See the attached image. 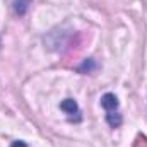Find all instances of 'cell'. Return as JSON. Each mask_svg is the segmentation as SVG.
<instances>
[{"label": "cell", "mask_w": 147, "mask_h": 147, "mask_svg": "<svg viewBox=\"0 0 147 147\" xmlns=\"http://www.w3.org/2000/svg\"><path fill=\"white\" fill-rule=\"evenodd\" d=\"M106 121L110 123V127L113 128H116V127H120L121 125V115L120 113H116V111H108V115H106Z\"/></svg>", "instance_id": "3"}, {"label": "cell", "mask_w": 147, "mask_h": 147, "mask_svg": "<svg viewBox=\"0 0 147 147\" xmlns=\"http://www.w3.org/2000/svg\"><path fill=\"white\" fill-rule=\"evenodd\" d=\"M101 106L106 111H115L118 108V99H116V96L111 94V92H106V94L101 98Z\"/></svg>", "instance_id": "1"}, {"label": "cell", "mask_w": 147, "mask_h": 147, "mask_svg": "<svg viewBox=\"0 0 147 147\" xmlns=\"http://www.w3.org/2000/svg\"><path fill=\"white\" fill-rule=\"evenodd\" d=\"M10 147H28V146H26V142L17 140V142H12V146H10Z\"/></svg>", "instance_id": "6"}, {"label": "cell", "mask_w": 147, "mask_h": 147, "mask_svg": "<svg viewBox=\"0 0 147 147\" xmlns=\"http://www.w3.org/2000/svg\"><path fill=\"white\" fill-rule=\"evenodd\" d=\"M28 7H29V0H16V3H14V10H16L19 16L26 14Z\"/></svg>", "instance_id": "4"}, {"label": "cell", "mask_w": 147, "mask_h": 147, "mask_svg": "<svg viewBox=\"0 0 147 147\" xmlns=\"http://www.w3.org/2000/svg\"><path fill=\"white\" fill-rule=\"evenodd\" d=\"M92 67H94V63H92V60H89V62H84V65H82L79 70H84V69H87V70H89V69H92Z\"/></svg>", "instance_id": "5"}, {"label": "cell", "mask_w": 147, "mask_h": 147, "mask_svg": "<svg viewBox=\"0 0 147 147\" xmlns=\"http://www.w3.org/2000/svg\"><path fill=\"white\" fill-rule=\"evenodd\" d=\"M60 110L63 113H67V115H77L79 113V106H77V103L74 99H63L60 103Z\"/></svg>", "instance_id": "2"}]
</instances>
